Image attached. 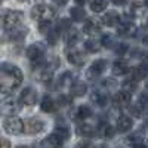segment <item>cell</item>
<instances>
[{
    "label": "cell",
    "instance_id": "cell-1",
    "mask_svg": "<svg viewBox=\"0 0 148 148\" xmlns=\"http://www.w3.org/2000/svg\"><path fill=\"white\" fill-rule=\"evenodd\" d=\"M22 83V71L10 64H2L0 67V88H2V98L14 92Z\"/></svg>",
    "mask_w": 148,
    "mask_h": 148
},
{
    "label": "cell",
    "instance_id": "cell-2",
    "mask_svg": "<svg viewBox=\"0 0 148 148\" xmlns=\"http://www.w3.org/2000/svg\"><path fill=\"white\" fill-rule=\"evenodd\" d=\"M55 9L52 6L47 5H36L31 9V18L37 22L42 21H52V18H55Z\"/></svg>",
    "mask_w": 148,
    "mask_h": 148
},
{
    "label": "cell",
    "instance_id": "cell-3",
    "mask_svg": "<svg viewBox=\"0 0 148 148\" xmlns=\"http://www.w3.org/2000/svg\"><path fill=\"white\" fill-rule=\"evenodd\" d=\"M22 19H24V14L19 10H8L3 14V19H2V25H3V30L9 31L15 27H19L22 24Z\"/></svg>",
    "mask_w": 148,
    "mask_h": 148
},
{
    "label": "cell",
    "instance_id": "cell-4",
    "mask_svg": "<svg viewBox=\"0 0 148 148\" xmlns=\"http://www.w3.org/2000/svg\"><path fill=\"white\" fill-rule=\"evenodd\" d=\"M24 127H25L24 121L14 114L3 119V129L10 135H21L24 132Z\"/></svg>",
    "mask_w": 148,
    "mask_h": 148
},
{
    "label": "cell",
    "instance_id": "cell-5",
    "mask_svg": "<svg viewBox=\"0 0 148 148\" xmlns=\"http://www.w3.org/2000/svg\"><path fill=\"white\" fill-rule=\"evenodd\" d=\"M27 58L31 61L33 64L42 62L45 59V46L40 43H34L27 47Z\"/></svg>",
    "mask_w": 148,
    "mask_h": 148
},
{
    "label": "cell",
    "instance_id": "cell-6",
    "mask_svg": "<svg viewBox=\"0 0 148 148\" xmlns=\"http://www.w3.org/2000/svg\"><path fill=\"white\" fill-rule=\"evenodd\" d=\"M117 34H120L121 37H133L136 36V25L130 21V19H120V22L117 24Z\"/></svg>",
    "mask_w": 148,
    "mask_h": 148
},
{
    "label": "cell",
    "instance_id": "cell-7",
    "mask_svg": "<svg viewBox=\"0 0 148 148\" xmlns=\"http://www.w3.org/2000/svg\"><path fill=\"white\" fill-rule=\"evenodd\" d=\"M130 101H132V93L127 92V90H119L114 96H113V105L116 108H126L130 105Z\"/></svg>",
    "mask_w": 148,
    "mask_h": 148
},
{
    "label": "cell",
    "instance_id": "cell-8",
    "mask_svg": "<svg viewBox=\"0 0 148 148\" xmlns=\"http://www.w3.org/2000/svg\"><path fill=\"white\" fill-rule=\"evenodd\" d=\"M105 68H107V61L105 59H96L88 70V77L90 80H95L98 77H101L102 73L105 71Z\"/></svg>",
    "mask_w": 148,
    "mask_h": 148
},
{
    "label": "cell",
    "instance_id": "cell-9",
    "mask_svg": "<svg viewBox=\"0 0 148 148\" xmlns=\"http://www.w3.org/2000/svg\"><path fill=\"white\" fill-rule=\"evenodd\" d=\"M37 96H39V93H37V90L34 88H24L21 95H19V102L22 105H34L36 101H37Z\"/></svg>",
    "mask_w": 148,
    "mask_h": 148
},
{
    "label": "cell",
    "instance_id": "cell-10",
    "mask_svg": "<svg viewBox=\"0 0 148 148\" xmlns=\"http://www.w3.org/2000/svg\"><path fill=\"white\" fill-rule=\"evenodd\" d=\"M24 125H25V127H24V132L28 133V135H36V133H40L43 129H45V123L40 120V119H28L24 121Z\"/></svg>",
    "mask_w": 148,
    "mask_h": 148
},
{
    "label": "cell",
    "instance_id": "cell-11",
    "mask_svg": "<svg viewBox=\"0 0 148 148\" xmlns=\"http://www.w3.org/2000/svg\"><path fill=\"white\" fill-rule=\"evenodd\" d=\"M67 59H68V62L73 64V65H76V67H82L84 64V61H86V56L79 51V49H68L67 51Z\"/></svg>",
    "mask_w": 148,
    "mask_h": 148
},
{
    "label": "cell",
    "instance_id": "cell-12",
    "mask_svg": "<svg viewBox=\"0 0 148 148\" xmlns=\"http://www.w3.org/2000/svg\"><path fill=\"white\" fill-rule=\"evenodd\" d=\"M19 107H21V102L15 101V99H6V98H3L2 101V105H0V110H2L3 114H16L19 111Z\"/></svg>",
    "mask_w": 148,
    "mask_h": 148
},
{
    "label": "cell",
    "instance_id": "cell-13",
    "mask_svg": "<svg viewBox=\"0 0 148 148\" xmlns=\"http://www.w3.org/2000/svg\"><path fill=\"white\" fill-rule=\"evenodd\" d=\"M27 33H28V28H27L25 25H22V24H21L19 27H15V28L6 31L8 39H9L10 42H21L24 37L27 36Z\"/></svg>",
    "mask_w": 148,
    "mask_h": 148
},
{
    "label": "cell",
    "instance_id": "cell-14",
    "mask_svg": "<svg viewBox=\"0 0 148 148\" xmlns=\"http://www.w3.org/2000/svg\"><path fill=\"white\" fill-rule=\"evenodd\" d=\"M83 33L88 34V36H95V34H99L101 33V24L98 22L93 18H89L84 21V25H83Z\"/></svg>",
    "mask_w": 148,
    "mask_h": 148
},
{
    "label": "cell",
    "instance_id": "cell-15",
    "mask_svg": "<svg viewBox=\"0 0 148 148\" xmlns=\"http://www.w3.org/2000/svg\"><path fill=\"white\" fill-rule=\"evenodd\" d=\"M132 126H133V120L129 116H120L116 123V130L119 133H126L132 129Z\"/></svg>",
    "mask_w": 148,
    "mask_h": 148
},
{
    "label": "cell",
    "instance_id": "cell-16",
    "mask_svg": "<svg viewBox=\"0 0 148 148\" xmlns=\"http://www.w3.org/2000/svg\"><path fill=\"white\" fill-rule=\"evenodd\" d=\"M92 101L96 104V105H99V107H107L108 102H110V95L107 90H102V89H98L93 92L92 95Z\"/></svg>",
    "mask_w": 148,
    "mask_h": 148
},
{
    "label": "cell",
    "instance_id": "cell-17",
    "mask_svg": "<svg viewBox=\"0 0 148 148\" xmlns=\"http://www.w3.org/2000/svg\"><path fill=\"white\" fill-rule=\"evenodd\" d=\"M80 37H82V34H80V31H79L77 28L70 27V28L65 30L64 40H65V43H67L68 46H74L77 42H80Z\"/></svg>",
    "mask_w": 148,
    "mask_h": 148
},
{
    "label": "cell",
    "instance_id": "cell-18",
    "mask_svg": "<svg viewBox=\"0 0 148 148\" xmlns=\"http://www.w3.org/2000/svg\"><path fill=\"white\" fill-rule=\"evenodd\" d=\"M76 132H77L79 136H82V138H93V135L98 133L96 129L92 125H88V123H80V125H77Z\"/></svg>",
    "mask_w": 148,
    "mask_h": 148
},
{
    "label": "cell",
    "instance_id": "cell-19",
    "mask_svg": "<svg viewBox=\"0 0 148 148\" xmlns=\"http://www.w3.org/2000/svg\"><path fill=\"white\" fill-rule=\"evenodd\" d=\"M96 132L104 139H110V138L114 136V127L111 126L108 121H101L99 126H98V129H96Z\"/></svg>",
    "mask_w": 148,
    "mask_h": 148
},
{
    "label": "cell",
    "instance_id": "cell-20",
    "mask_svg": "<svg viewBox=\"0 0 148 148\" xmlns=\"http://www.w3.org/2000/svg\"><path fill=\"white\" fill-rule=\"evenodd\" d=\"M88 92V84L82 80H74L70 86V93L73 96H83Z\"/></svg>",
    "mask_w": 148,
    "mask_h": 148
},
{
    "label": "cell",
    "instance_id": "cell-21",
    "mask_svg": "<svg viewBox=\"0 0 148 148\" xmlns=\"http://www.w3.org/2000/svg\"><path fill=\"white\" fill-rule=\"evenodd\" d=\"M120 15H119V12L116 10H108L107 14L102 16V24H105L107 27H114L117 25V24L120 22Z\"/></svg>",
    "mask_w": 148,
    "mask_h": 148
},
{
    "label": "cell",
    "instance_id": "cell-22",
    "mask_svg": "<svg viewBox=\"0 0 148 148\" xmlns=\"http://www.w3.org/2000/svg\"><path fill=\"white\" fill-rule=\"evenodd\" d=\"M129 64L123 59H117L113 64V74H116V76H125L129 73Z\"/></svg>",
    "mask_w": 148,
    "mask_h": 148
},
{
    "label": "cell",
    "instance_id": "cell-23",
    "mask_svg": "<svg viewBox=\"0 0 148 148\" xmlns=\"http://www.w3.org/2000/svg\"><path fill=\"white\" fill-rule=\"evenodd\" d=\"M70 16H71L73 21H76V22H83V21L88 19V16H86V10L83 8H80V5L70 9Z\"/></svg>",
    "mask_w": 148,
    "mask_h": 148
},
{
    "label": "cell",
    "instance_id": "cell-24",
    "mask_svg": "<svg viewBox=\"0 0 148 148\" xmlns=\"http://www.w3.org/2000/svg\"><path fill=\"white\" fill-rule=\"evenodd\" d=\"M40 108L45 111V113H55L56 111V104H55V101L52 99L51 96L45 95L43 99L40 101Z\"/></svg>",
    "mask_w": 148,
    "mask_h": 148
},
{
    "label": "cell",
    "instance_id": "cell-25",
    "mask_svg": "<svg viewBox=\"0 0 148 148\" xmlns=\"http://www.w3.org/2000/svg\"><path fill=\"white\" fill-rule=\"evenodd\" d=\"M132 77H133L135 80H138V82L147 79V77H148V67H145L144 64L135 67V68L132 70Z\"/></svg>",
    "mask_w": 148,
    "mask_h": 148
},
{
    "label": "cell",
    "instance_id": "cell-26",
    "mask_svg": "<svg viewBox=\"0 0 148 148\" xmlns=\"http://www.w3.org/2000/svg\"><path fill=\"white\" fill-rule=\"evenodd\" d=\"M64 142H65V141H64L62 138L58 136L55 132H52V133L47 136V139L43 141V145H49V147H61Z\"/></svg>",
    "mask_w": 148,
    "mask_h": 148
},
{
    "label": "cell",
    "instance_id": "cell-27",
    "mask_svg": "<svg viewBox=\"0 0 148 148\" xmlns=\"http://www.w3.org/2000/svg\"><path fill=\"white\" fill-rule=\"evenodd\" d=\"M102 47V43L99 40H93V39H89L84 42V49L90 53H95V52H99V49Z\"/></svg>",
    "mask_w": 148,
    "mask_h": 148
},
{
    "label": "cell",
    "instance_id": "cell-28",
    "mask_svg": "<svg viewBox=\"0 0 148 148\" xmlns=\"http://www.w3.org/2000/svg\"><path fill=\"white\" fill-rule=\"evenodd\" d=\"M127 144L135 145V147H141L144 144V135L141 132H133L127 136Z\"/></svg>",
    "mask_w": 148,
    "mask_h": 148
},
{
    "label": "cell",
    "instance_id": "cell-29",
    "mask_svg": "<svg viewBox=\"0 0 148 148\" xmlns=\"http://www.w3.org/2000/svg\"><path fill=\"white\" fill-rule=\"evenodd\" d=\"M76 117L83 121V120H86V119L92 117V110H90L88 105H82V107H79L77 111H76Z\"/></svg>",
    "mask_w": 148,
    "mask_h": 148
},
{
    "label": "cell",
    "instance_id": "cell-30",
    "mask_svg": "<svg viewBox=\"0 0 148 148\" xmlns=\"http://www.w3.org/2000/svg\"><path fill=\"white\" fill-rule=\"evenodd\" d=\"M121 89H123V90H127V92H130V93H133L135 90L138 89V80H135L133 77L125 80V82H123V84H121Z\"/></svg>",
    "mask_w": 148,
    "mask_h": 148
},
{
    "label": "cell",
    "instance_id": "cell-31",
    "mask_svg": "<svg viewBox=\"0 0 148 148\" xmlns=\"http://www.w3.org/2000/svg\"><path fill=\"white\" fill-rule=\"evenodd\" d=\"M107 0H92L90 2V9L95 12V14H99V12H104L107 9Z\"/></svg>",
    "mask_w": 148,
    "mask_h": 148
},
{
    "label": "cell",
    "instance_id": "cell-32",
    "mask_svg": "<svg viewBox=\"0 0 148 148\" xmlns=\"http://www.w3.org/2000/svg\"><path fill=\"white\" fill-rule=\"evenodd\" d=\"M59 34H61V28H59V25H58L56 28H52L51 31H49V33L46 34L49 45H52V46H53V45L58 42V39H59Z\"/></svg>",
    "mask_w": 148,
    "mask_h": 148
},
{
    "label": "cell",
    "instance_id": "cell-33",
    "mask_svg": "<svg viewBox=\"0 0 148 148\" xmlns=\"http://www.w3.org/2000/svg\"><path fill=\"white\" fill-rule=\"evenodd\" d=\"M101 43H102V46H105V47H116V45H117L119 42L114 39V36H111V34H105V36H102Z\"/></svg>",
    "mask_w": 148,
    "mask_h": 148
},
{
    "label": "cell",
    "instance_id": "cell-34",
    "mask_svg": "<svg viewBox=\"0 0 148 148\" xmlns=\"http://www.w3.org/2000/svg\"><path fill=\"white\" fill-rule=\"evenodd\" d=\"M53 132L58 135V136L62 138L64 141H67V139L70 138V130H68V127H65V126H62V125H61V126H56Z\"/></svg>",
    "mask_w": 148,
    "mask_h": 148
},
{
    "label": "cell",
    "instance_id": "cell-35",
    "mask_svg": "<svg viewBox=\"0 0 148 148\" xmlns=\"http://www.w3.org/2000/svg\"><path fill=\"white\" fill-rule=\"evenodd\" d=\"M73 82H74V80H73V74H71L70 71H67V73H64L62 76L59 77L58 84H59V86H65V84L71 86V83H73Z\"/></svg>",
    "mask_w": 148,
    "mask_h": 148
},
{
    "label": "cell",
    "instance_id": "cell-36",
    "mask_svg": "<svg viewBox=\"0 0 148 148\" xmlns=\"http://www.w3.org/2000/svg\"><path fill=\"white\" fill-rule=\"evenodd\" d=\"M144 111H145V107H144L141 102H138L136 105H132V107H130V114H132L133 117H141V116L144 114Z\"/></svg>",
    "mask_w": 148,
    "mask_h": 148
},
{
    "label": "cell",
    "instance_id": "cell-37",
    "mask_svg": "<svg viewBox=\"0 0 148 148\" xmlns=\"http://www.w3.org/2000/svg\"><path fill=\"white\" fill-rule=\"evenodd\" d=\"M53 27H52V21H42V22H39V30H40V33L42 34H47L49 31H51Z\"/></svg>",
    "mask_w": 148,
    "mask_h": 148
},
{
    "label": "cell",
    "instance_id": "cell-38",
    "mask_svg": "<svg viewBox=\"0 0 148 148\" xmlns=\"http://www.w3.org/2000/svg\"><path fill=\"white\" fill-rule=\"evenodd\" d=\"M136 36H138V39H139L142 43L148 45V27H147V25H145L144 28L138 30V31H136Z\"/></svg>",
    "mask_w": 148,
    "mask_h": 148
},
{
    "label": "cell",
    "instance_id": "cell-39",
    "mask_svg": "<svg viewBox=\"0 0 148 148\" xmlns=\"http://www.w3.org/2000/svg\"><path fill=\"white\" fill-rule=\"evenodd\" d=\"M114 49H116V53L121 56V55H125V53L127 52L129 47H127V45H125V43H117Z\"/></svg>",
    "mask_w": 148,
    "mask_h": 148
},
{
    "label": "cell",
    "instance_id": "cell-40",
    "mask_svg": "<svg viewBox=\"0 0 148 148\" xmlns=\"http://www.w3.org/2000/svg\"><path fill=\"white\" fill-rule=\"evenodd\" d=\"M58 104H59V105H68V104H71V101H70V98H68V96L61 95V96L58 98Z\"/></svg>",
    "mask_w": 148,
    "mask_h": 148
},
{
    "label": "cell",
    "instance_id": "cell-41",
    "mask_svg": "<svg viewBox=\"0 0 148 148\" xmlns=\"http://www.w3.org/2000/svg\"><path fill=\"white\" fill-rule=\"evenodd\" d=\"M139 102L144 105V107H148V93H142L139 96Z\"/></svg>",
    "mask_w": 148,
    "mask_h": 148
},
{
    "label": "cell",
    "instance_id": "cell-42",
    "mask_svg": "<svg viewBox=\"0 0 148 148\" xmlns=\"http://www.w3.org/2000/svg\"><path fill=\"white\" fill-rule=\"evenodd\" d=\"M67 2H68V0H53V3L58 5V6H65Z\"/></svg>",
    "mask_w": 148,
    "mask_h": 148
},
{
    "label": "cell",
    "instance_id": "cell-43",
    "mask_svg": "<svg viewBox=\"0 0 148 148\" xmlns=\"http://www.w3.org/2000/svg\"><path fill=\"white\" fill-rule=\"evenodd\" d=\"M114 5H117V6H123V5H126V0H111Z\"/></svg>",
    "mask_w": 148,
    "mask_h": 148
},
{
    "label": "cell",
    "instance_id": "cell-44",
    "mask_svg": "<svg viewBox=\"0 0 148 148\" xmlns=\"http://www.w3.org/2000/svg\"><path fill=\"white\" fill-rule=\"evenodd\" d=\"M142 64H144L145 67H148V52H145L144 56H142Z\"/></svg>",
    "mask_w": 148,
    "mask_h": 148
},
{
    "label": "cell",
    "instance_id": "cell-45",
    "mask_svg": "<svg viewBox=\"0 0 148 148\" xmlns=\"http://www.w3.org/2000/svg\"><path fill=\"white\" fill-rule=\"evenodd\" d=\"M74 2H76L77 5H80V6H83V5L88 3V0H74Z\"/></svg>",
    "mask_w": 148,
    "mask_h": 148
},
{
    "label": "cell",
    "instance_id": "cell-46",
    "mask_svg": "<svg viewBox=\"0 0 148 148\" xmlns=\"http://www.w3.org/2000/svg\"><path fill=\"white\" fill-rule=\"evenodd\" d=\"M2 144H3V147H9V142H8L6 139H3V141H2Z\"/></svg>",
    "mask_w": 148,
    "mask_h": 148
},
{
    "label": "cell",
    "instance_id": "cell-47",
    "mask_svg": "<svg viewBox=\"0 0 148 148\" xmlns=\"http://www.w3.org/2000/svg\"><path fill=\"white\" fill-rule=\"evenodd\" d=\"M144 6H145V8H148V0H144Z\"/></svg>",
    "mask_w": 148,
    "mask_h": 148
},
{
    "label": "cell",
    "instance_id": "cell-48",
    "mask_svg": "<svg viewBox=\"0 0 148 148\" xmlns=\"http://www.w3.org/2000/svg\"><path fill=\"white\" fill-rule=\"evenodd\" d=\"M145 86H147V89H148V80H147V84H145Z\"/></svg>",
    "mask_w": 148,
    "mask_h": 148
},
{
    "label": "cell",
    "instance_id": "cell-49",
    "mask_svg": "<svg viewBox=\"0 0 148 148\" xmlns=\"http://www.w3.org/2000/svg\"><path fill=\"white\" fill-rule=\"evenodd\" d=\"M19 2H25V0H19Z\"/></svg>",
    "mask_w": 148,
    "mask_h": 148
},
{
    "label": "cell",
    "instance_id": "cell-50",
    "mask_svg": "<svg viewBox=\"0 0 148 148\" xmlns=\"http://www.w3.org/2000/svg\"><path fill=\"white\" fill-rule=\"evenodd\" d=\"M147 27H148V21H147Z\"/></svg>",
    "mask_w": 148,
    "mask_h": 148
}]
</instances>
